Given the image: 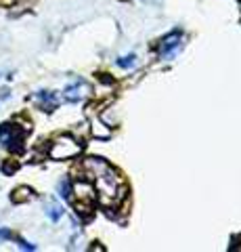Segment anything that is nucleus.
<instances>
[{
    "label": "nucleus",
    "mask_w": 241,
    "mask_h": 252,
    "mask_svg": "<svg viewBox=\"0 0 241 252\" xmlns=\"http://www.w3.org/2000/svg\"><path fill=\"white\" fill-rule=\"evenodd\" d=\"M78 154H80V145L75 143V139H72V137L57 139V141L50 145V151H48V156L53 158V160H67V158H74Z\"/></svg>",
    "instance_id": "nucleus-2"
},
{
    "label": "nucleus",
    "mask_w": 241,
    "mask_h": 252,
    "mask_svg": "<svg viewBox=\"0 0 241 252\" xmlns=\"http://www.w3.org/2000/svg\"><path fill=\"white\" fill-rule=\"evenodd\" d=\"M59 191H61V198H63V200H72V183H69L67 179L61 181Z\"/></svg>",
    "instance_id": "nucleus-6"
},
{
    "label": "nucleus",
    "mask_w": 241,
    "mask_h": 252,
    "mask_svg": "<svg viewBox=\"0 0 241 252\" xmlns=\"http://www.w3.org/2000/svg\"><path fill=\"white\" fill-rule=\"evenodd\" d=\"M36 99L40 101V105H42L46 111H53V107L57 105V94H55V93H48V91L36 93Z\"/></svg>",
    "instance_id": "nucleus-4"
},
{
    "label": "nucleus",
    "mask_w": 241,
    "mask_h": 252,
    "mask_svg": "<svg viewBox=\"0 0 241 252\" xmlns=\"http://www.w3.org/2000/svg\"><path fill=\"white\" fill-rule=\"evenodd\" d=\"M13 237V233H11V229H0V239H11Z\"/></svg>",
    "instance_id": "nucleus-10"
},
{
    "label": "nucleus",
    "mask_w": 241,
    "mask_h": 252,
    "mask_svg": "<svg viewBox=\"0 0 241 252\" xmlns=\"http://www.w3.org/2000/svg\"><path fill=\"white\" fill-rule=\"evenodd\" d=\"M46 214H48L50 220H59L63 217V208L61 206H48L46 208Z\"/></svg>",
    "instance_id": "nucleus-7"
},
{
    "label": "nucleus",
    "mask_w": 241,
    "mask_h": 252,
    "mask_svg": "<svg viewBox=\"0 0 241 252\" xmlns=\"http://www.w3.org/2000/svg\"><path fill=\"white\" fill-rule=\"evenodd\" d=\"M31 198H34V193H31L30 187H17L15 191H13V195H11V200L15 202V204H21V202L31 200Z\"/></svg>",
    "instance_id": "nucleus-5"
},
{
    "label": "nucleus",
    "mask_w": 241,
    "mask_h": 252,
    "mask_svg": "<svg viewBox=\"0 0 241 252\" xmlns=\"http://www.w3.org/2000/svg\"><path fill=\"white\" fill-rule=\"evenodd\" d=\"M19 248H23V250H36V246H31L30 242H25V239H19Z\"/></svg>",
    "instance_id": "nucleus-9"
},
{
    "label": "nucleus",
    "mask_w": 241,
    "mask_h": 252,
    "mask_svg": "<svg viewBox=\"0 0 241 252\" xmlns=\"http://www.w3.org/2000/svg\"><path fill=\"white\" fill-rule=\"evenodd\" d=\"M179 44H181V34H179V32H172V34H170L166 40L162 42V47H160V57H170L174 48H179Z\"/></svg>",
    "instance_id": "nucleus-3"
},
{
    "label": "nucleus",
    "mask_w": 241,
    "mask_h": 252,
    "mask_svg": "<svg viewBox=\"0 0 241 252\" xmlns=\"http://www.w3.org/2000/svg\"><path fill=\"white\" fill-rule=\"evenodd\" d=\"M9 97V91H6V88H2V91H0V99H6Z\"/></svg>",
    "instance_id": "nucleus-11"
},
{
    "label": "nucleus",
    "mask_w": 241,
    "mask_h": 252,
    "mask_svg": "<svg viewBox=\"0 0 241 252\" xmlns=\"http://www.w3.org/2000/svg\"><path fill=\"white\" fill-rule=\"evenodd\" d=\"M135 59H136L135 55L120 57V59H118V65H120V67H132V65H135Z\"/></svg>",
    "instance_id": "nucleus-8"
},
{
    "label": "nucleus",
    "mask_w": 241,
    "mask_h": 252,
    "mask_svg": "<svg viewBox=\"0 0 241 252\" xmlns=\"http://www.w3.org/2000/svg\"><path fill=\"white\" fill-rule=\"evenodd\" d=\"M23 139H25V132L19 128L17 124H11V122L0 124V143H2L6 149L21 151L23 149Z\"/></svg>",
    "instance_id": "nucleus-1"
}]
</instances>
